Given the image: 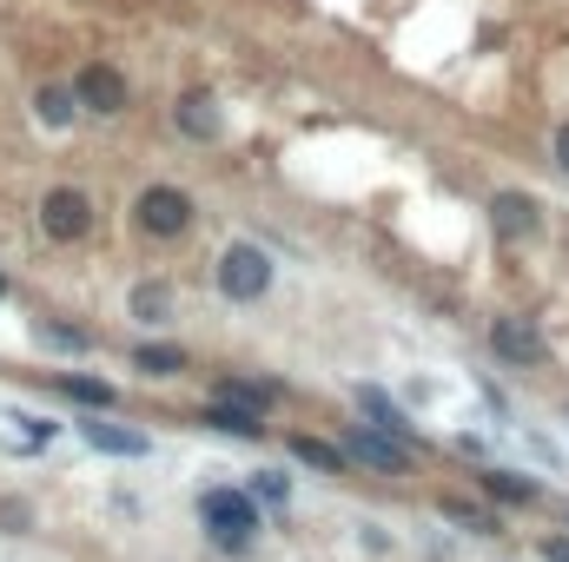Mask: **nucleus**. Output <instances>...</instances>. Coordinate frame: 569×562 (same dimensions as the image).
<instances>
[{
	"mask_svg": "<svg viewBox=\"0 0 569 562\" xmlns=\"http://www.w3.org/2000/svg\"><path fill=\"white\" fill-rule=\"evenodd\" d=\"M206 424L225 431V437H265V411L245 404V397H232V391H212L206 397Z\"/></svg>",
	"mask_w": 569,
	"mask_h": 562,
	"instance_id": "6e6552de",
	"label": "nucleus"
},
{
	"mask_svg": "<svg viewBox=\"0 0 569 562\" xmlns=\"http://www.w3.org/2000/svg\"><path fill=\"white\" fill-rule=\"evenodd\" d=\"M484 490L497 497V503H537L544 490L530 484V477H517V470H484Z\"/></svg>",
	"mask_w": 569,
	"mask_h": 562,
	"instance_id": "f3484780",
	"label": "nucleus"
},
{
	"mask_svg": "<svg viewBox=\"0 0 569 562\" xmlns=\"http://www.w3.org/2000/svg\"><path fill=\"white\" fill-rule=\"evenodd\" d=\"M73 113H80L73 86H40V93H33V119H40V126L60 132V126H73Z\"/></svg>",
	"mask_w": 569,
	"mask_h": 562,
	"instance_id": "2eb2a0df",
	"label": "nucleus"
},
{
	"mask_svg": "<svg viewBox=\"0 0 569 562\" xmlns=\"http://www.w3.org/2000/svg\"><path fill=\"white\" fill-rule=\"evenodd\" d=\"M199 523H206V537L219 543V550H252V537H259V497H245V490H206L199 497Z\"/></svg>",
	"mask_w": 569,
	"mask_h": 562,
	"instance_id": "f257e3e1",
	"label": "nucleus"
},
{
	"mask_svg": "<svg viewBox=\"0 0 569 562\" xmlns=\"http://www.w3.org/2000/svg\"><path fill=\"white\" fill-rule=\"evenodd\" d=\"M544 562H569V537H550L544 543Z\"/></svg>",
	"mask_w": 569,
	"mask_h": 562,
	"instance_id": "5701e85b",
	"label": "nucleus"
},
{
	"mask_svg": "<svg viewBox=\"0 0 569 562\" xmlns=\"http://www.w3.org/2000/svg\"><path fill=\"white\" fill-rule=\"evenodd\" d=\"M40 232H46L53 245H80V238L93 232V199H86L80 185H53V192L40 199Z\"/></svg>",
	"mask_w": 569,
	"mask_h": 562,
	"instance_id": "20e7f679",
	"label": "nucleus"
},
{
	"mask_svg": "<svg viewBox=\"0 0 569 562\" xmlns=\"http://www.w3.org/2000/svg\"><path fill=\"white\" fill-rule=\"evenodd\" d=\"M491 351L504 364H544V331L530 318H491Z\"/></svg>",
	"mask_w": 569,
	"mask_h": 562,
	"instance_id": "0eeeda50",
	"label": "nucleus"
},
{
	"mask_svg": "<svg viewBox=\"0 0 569 562\" xmlns=\"http://www.w3.org/2000/svg\"><path fill=\"white\" fill-rule=\"evenodd\" d=\"M80 437H86L99 457H146V450H152L146 431H133V424H106V411H93V417L80 424Z\"/></svg>",
	"mask_w": 569,
	"mask_h": 562,
	"instance_id": "1a4fd4ad",
	"label": "nucleus"
},
{
	"mask_svg": "<svg viewBox=\"0 0 569 562\" xmlns=\"http://www.w3.org/2000/svg\"><path fill=\"white\" fill-rule=\"evenodd\" d=\"M172 126H179L186 139H199V146H206V139H219V132H225V113H219V99H212V93H186V99L172 106Z\"/></svg>",
	"mask_w": 569,
	"mask_h": 562,
	"instance_id": "9d476101",
	"label": "nucleus"
},
{
	"mask_svg": "<svg viewBox=\"0 0 569 562\" xmlns=\"http://www.w3.org/2000/svg\"><path fill=\"white\" fill-rule=\"evenodd\" d=\"M550 152H557V166H563V172H569V119H563V126H557V146H550Z\"/></svg>",
	"mask_w": 569,
	"mask_h": 562,
	"instance_id": "b1692460",
	"label": "nucleus"
},
{
	"mask_svg": "<svg viewBox=\"0 0 569 562\" xmlns=\"http://www.w3.org/2000/svg\"><path fill=\"white\" fill-rule=\"evenodd\" d=\"M252 497H259V503H285V497H292V484H285L278 470H259V484H252Z\"/></svg>",
	"mask_w": 569,
	"mask_h": 562,
	"instance_id": "412c9836",
	"label": "nucleus"
},
{
	"mask_svg": "<svg viewBox=\"0 0 569 562\" xmlns=\"http://www.w3.org/2000/svg\"><path fill=\"white\" fill-rule=\"evenodd\" d=\"M46 351H93V331H80V325H60V318H40V331H33Z\"/></svg>",
	"mask_w": 569,
	"mask_h": 562,
	"instance_id": "a211bd4d",
	"label": "nucleus"
},
{
	"mask_svg": "<svg viewBox=\"0 0 569 562\" xmlns=\"http://www.w3.org/2000/svg\"><path fill=\"white\" fill-rule=\"evenodd\" d=\"M444 517H451V523H464V530H477V537H497V517H491V510H477V503H464V497H444Z\"/></svg>",
	"mask_w": 569,
	"mask_h": 562,
	"instance_id": "aec40b11",
	"label": "nucleus"
},
{
	"mask_svg": "<svg viewBox=\"0 0 569 562\" xmlns=\"http://www.w3.org/2000/svg\"><path fill=\"white\" fill-rule=\"evenodd\" d=\"M60 391H66L73 404H93V411H113V384H106V378H73V371H66V378H60Z\"/></svg>",
	"mask_w": 569,
	"mask_h": 562,
	"instance_id": "6ab92c4d",
	"label": "nucleus"
},
{
	"mask_svg": "<svg viewBox=\"0 0 569 562\" xmlns=\"http://www.w3.org/2000/svg\"><path fill=\"white\" fill-rule=\"evenodd\" d=\"M358 411H365L378 431H391V437H404V444H411V417H404V411H398L378 384H358Z\"/></svg>",
	"mask_w": 569,
	"mask_h": 562,
	"instance_id": "ddd939ff",
	"label": "nucleus"
},
{
	"mask_svg": "<svg viewBox=\"0 0 569 562\" xmlns=\"http://www.w3.org/2000/svg\"><path fill=\"white\" fill-rule=\"evenodd\" d=\"M0 298H7V278H0Z\"/></svg>",
	"mask_w": 569,
	"mask_h": 562,
	"instance_id": "393cba45",
	"label": "nucleus"
},
{
	"mask_svg": "<svg viewBox=\"0 0 569 562\" xmlns=\"http://www.w3.org/2000/svg\"><path fill=\"white\" fill-rule=\"evenodd\" d=\"M491 225H497L504 238H530L544 219H537V199H530V192H497V199H491Z\"/></svg>",
	"mask_w": 569,
	"mask_h": 562,
	"instance_id": "9b49d317",
	"label": "nucleus"
},
{
	"mask_svg": "<svg viewBox=\"0 0 569 562\" xmlns=\"http://www.w3.org/2000/svg\"><path fill=\"white\" fill-rule=\"evenodd\" d=\"M126 311H133L139 325H166V318H172V285H159V278H139V285L126 291Z\"/></svg>",
	"mask_w": 569,
	"mask_h": 562,
	"instance_id": "f8f14e48",
	"label": "nucleus"
},
{
	"mask_svg": "<svg viewBox=\"0 0 569 562\" xmlns=\"http://www.w3.org/2000/svg\"><path fill=\"white\" fill-rule=\"evenodd\" d=\"M272 278H278V265H272L265 245H225V252H219V291H225L232 305H259V298L272 291Z\"/></svg>",
	"mask_w": 569,
	"mask_h": 562,
	"instance_id": "f03ea898",
	"label": "nucleus"
},
{
	"mask_svg": "<svg viewBox=\"0 0 569 562\" xmlns=\"http://www.w3.org/2000/svg\"><path fill=\"white\" fill-rule=\"evenodd\" d=\"M73 99H80V113H99V119H113V113H126V73L119 66H106V60H93V66H80V79H73Z\"/></svg>",
	"mask_w": 569,
	"mask_h": 562,
	"instance_id": "423d86ee",
	"label": "nucleus"
},
{
	"mask_svg": "<svg viewBox=\"0 0 569 562\" xmlns=\"http://www.w3.org/2000/svg\"><path fill=\"white\" fill-rule=\"evenodd\" d=\"M13 424H27V444H46V437H53V424H46V417H13Z\"/></svg>",
	"mask_w": 569,
	"mask_h": 562,
	"instance_id": "4be33fe9",
	"label": "nucleus"
},
{
	"mask_svg": "<svg viewBox=\"0 0 569 562\" xmlns=\"http://www.w3.org/2000/svg\"><path fill=\"white\" fill-rule=\"evenodd\" d=\"M345 457L365 464V470H384V477H404V470H411V444L391 437V431H378V424H358V431L345 437Z\"/></svg>",
	"mask_w": 569,
	"mask_h": 562,
	"instance_id": "39448f33",
	"label": "nucleus"
},
{
	"mask_svg": "<svg viewBox=\"0 0 569 562\" xmlns=\"http://www.w3.org/2000/svg\"><path fill=\"white\" fill-rule=\"evenodd\" d=\"M292 457H298V464H312L318 477H345V464H351V457H345V444H325V437H292Z\"/></svg>",
	"mask_w": 569,
	"mask_h": 562,
	"instance_id": "4468645a",
	"label": "nucleus"
},
{
	"mask_svg": "<svg viewBox=\"0 0 569 562\" xmlns=\"http://www.w3.org/2000/svg\"><path fill=\"white\" fill-rule=\"evenodd\" d=\"M192 192L186 185H146L139 199H133V225L139 232H152V238H179L186 225H192Z\"/></svg>",
	"mask_w": 569,
	"mask_h": 562,
	"instance_id": "7ed1b4c3",
	"label": "nucleus"
},
{
	"mask_svg": "<svg viewBox=\"0 0 569 562\" xmlns=\"http://www.w3.org/2000/svg\"><path fill=\"white\" fill-rule=\"evenodd\" d=\"M133 371H146V378H179V371H186V351H179V344H139V351H133Z\"/></svg>",
	"mask_w": 569,
	"mask_h": 562,
	"instance_id": "dca6fc26",
	"label": "nucleus"
}]
</instances>
